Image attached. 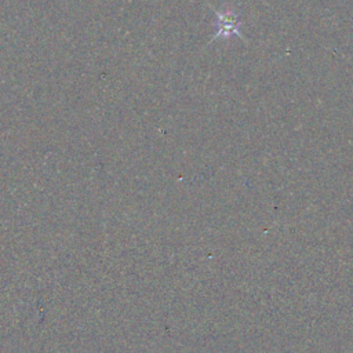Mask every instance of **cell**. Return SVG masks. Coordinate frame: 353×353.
Wrapping results in <instances>:
<instances>
[{"instance_id":"cell-1","label":"cell","mask_w":353,"mask_h":353,"mask_svg":"<svg viewBox=\"0 0 353 353\" xmlns=\"http://www.w3.org/2000/svg\"><path fill=\"white\" fill-rule=\"evenodd\" d=\"M217 16V27H218V32L214 35L215 38L223 36V38H229L232 35H239V28H241V21L238 20V16L233 14L230 12H215Z\"/></svg>"}]
</instances>
